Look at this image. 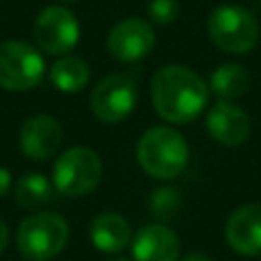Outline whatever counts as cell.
I'll return each mask as SVG.
<instances>
[{
  "instance_id": "277c9868",
  "label": "cell",
  "mask_w": 261,
  "mask_h": 261,
  "mask_svg": "<svg viewBox=\"0 0 261 261\" xmlns=\"http://www.w3.org/2000/svg\"><path fill=\"white\" fill-rule=\"evenodd\" d=\"M206 31L214 47L232 55L249 53L257 45L261 33L255 14L241 4L216 6L208 16Z\"/></svg>"
},
{
  "instance_id": "ac0fdd59",
  "label": "cell",
  "mask_w": 261,
  "mask_h": 261,
  "mask_svg": "<svg viewBox=\"0 0 261 261\" xmlns=\"http://www.w3.org/2000/svg\"><path fill=\"white\" fill-rule=\"evenodd\" d=\"M149 212L151 216L157 220V222H169V220H175L179 210H181V204H184V198H181V192L173 186H159L151 192L149 196Z\"/></svg>"
},
{
  "instance_id": "7402d4cb",
  "label": "cell",
  "mask_w": 261,
  "mask_h": 261,
  "mask_svg": "<svg viewBox=\"0 0 261 261\" xmlns=\"http://www.w3.org/2000/svg\"><path fill=\"white\" fill-rule=\"evenodd\" d=\"M6 245H8V226H6V222L0 218V253L6 249Z\"/></svg>"
},
{
  "instance_id": "e0dca14e",
  "label": "cell",
  "mask_w": 261,
  "mask_h": 261,
  "mask_svg": "<svg viewBox=\"0 0 261 261\" xmlns=\"http://www.w3.org/2000/svg\"><path fill=\"white\" fill-rule=\"evenodd\" d=\"M16 202L27 210H37L53 198V181L43 173H27L16 181Z\"/></svg>"
},
{
  "instance_id": "ffe728a7",
  "label": "cell",
  "mask_w": 261,
  "mask_h": 261,
  "mask_svg": "<svg viewBox=\"0 0 261 261\" xmlns=\"http://www.w3.org/2000/svg\"><path fill=\"white\" fill-rule=\"evenodd\" d=\"M10 181H12V175H10V171L6 169V167H0V198L8 192V188H10Z\"/></svg>"
},
{
  "instance_id": "d6986e66",
  "label": "cell",
  "mask_w": 261,
  "mask_h": 261,
  "mask_svg": "<svg viewBox=\"0 0 261 261\" xmlns=\"http://www.w3.org/2000/svg\"><path fill=\"white\" fill-rule=\"evenodd\" d=\"M147 14L151 22L165 27L179 16V4L177 0H151L147 4Z\"/></svg>"
},
{
  "instance_id": "603a6c76",
  "label": "cell",
  "mask_w": 261,
  "mask_h": 261,
  "mask_svg": "<svg viewBox=\"0 0 261 261\" xmlns=\"http://www.w3.org/2000/svg\"><path fill=\"white\" fill-rule=\"evenodd\" d=\"M106 261H133V259H126V257H108Z\"/></svg>"
},
{
  "instance_id": "cb8c5ba5",
  "label": "cell",
  "mask_w": 261,
  "mask_h": 261,
  "mask_svg": "<svg viewBox=\"0 0 261 261\" xmlns=\"http://www.w3.org/2000/svg\"><path fill=\"white\" fill-rule=\"evenodd\" d=\"M61 2H77V0H61Z\"/></svg>"
},
{
  "instance_id": "9c48e42d",
  "label": "cell",
  "mask_w": 261,
  "mask_h": 261,
  "mask_svg": "<svg viewBox=\"0 0 261 261\" xmlns=\"http://www.w3.org/2000/svg\"><path fill=\"white\" fill-rule=\"evenodd\" d=\"M155 45V31L145 18H124L116 22L106 37V49L112 59L120 63L141 61L151 53Z\"/></svg>"
},
{
  "instance_id": "2e32d148",
  "label": "cell",
  "mask_w": 261,
  "mask_h": 261,
  "mask_svg": "<svg viewBox=\"0 0 261 261\" xmlns=\"http://www.w3.org/2000/svg\"><path fill=\"white\" fill-rule=\"evenodd\" d=\"M51 84L63 94H75L84 90L90 82V67L77 55H63L59 57L49 69Z\"/></svg>"
},
{
  "instance_id": "44dd1931",
  "label": "cell",
  "mask_w": 261,
  "mask_h": 261,
  "mask_svg": "<svg viewBox=\"0 0 261 261\" xmlns=\"http://www.w3.org/2000/svg\"><path fill=\"white\" fill-rule=\"evenodd\" d=\"M181 261H214L210 255H206V253H202V251H192V253H188L186 257H181Z\"/></svg>"
},
{
  "instance_id": "5b68a950",
  "label": "cell",
  "mask_w": 261,
  "mask_h": 261,
  "mask_svg": "<svg viewBox=\"0 0 261 261\" xmlns=\"http://www.w3.org/2000/svg\"><path fill=\"white\" fill-rule=\"evenodd\" d=\"M102 179V159L90 147H69L53 163L51 181L63 196H86L98 188Z\"/></svg>"
},
{
  "instance_id": "52a82bcc",
  "label": "cell",
  "mask_w": 261,
  "mask_h": 261,
  "mask_svg": "<svg viewBox=\"0 0 261 261\" xmlns=\"http://www.w3.org/2000/svg\"><path fill=\"white\" fill-rule=\"evenodd\" d=\"M139 100L137 82L126 73H108L92 90L90 110L106 124L122 122L130 116Z\"/></svg>"
},
{
  "instance_id": "3957f363",
  "label": "cell",
  "mask_w": 261,
  "mask_h": 261,
  "mask_svg": "<svg viewBox=\"0 0 261 261\" xmlns=\"http://www.w3.org/2000/svg\"><path fill=\"white\" fill-rule=\"evenodd\" d=\"M69 241V222L57 212H33L16 228V247L24 261H49Z\"/></svg>"
},
{
  "instance_id": "ba28073f",
  "label": "cell",
  "mask_w": 261,
  "mask_h": 261,
  "mask_svg": "<svg viewBox=\"0 0 261 261\" xmlns=\"http://www.w3.org/2000/svg\"><path fill=\"white\" fill-rule=\"evenodd\" d=\"M33 37L37 47L45 53L59 57L69 55V51L75 49L80 41V20L69 8L61 4L45 6L35 18Z\"/></svg>"
},
{
  "instance_id": "6da1fadb",
  "label": "cell",
  "mask_w": 261,
  "mask_h": 261,
  "mask_svg": "<svg viewBox=\"0 0 261 261\" xmlns=\"http://www.w3.org/2000/svg\"><path fill=\"white\" fill-rule=\"evenodd\" d=\"M210 100L208 82L194 69L169 63L151 80V102L159 118L171 124H186L198 118Z\"/></svg>"
},
{
  "instance_id": "4fadbf2b",
  "label": "cell",
  "mask_w": 261,
  "mask_h": 261,
  "mask_svg": "<svg viewBox=\"0 0 261 261\" xmlns=\"http://www.w3.org/2000/svg\"><path fill=\"white\" fill-rule=\"evenodd\" d=\"M181 253L179 237L165 224L153 222L133 234L130 255L133 261H177Z\"/></svg>"
},
{
  "instance_id": "8992f818",
  "label": "cell",
  "mask_w": 261,
  "mask_h": 261,
  "mask_svg": "<svg viewBox=\"0 0 261 261\" xmlns=\"http://www.w3.org/2000/svg\"><path fill=\"white\" fill-rule=\"evenodd\" d=\"M45 75V59L31 43L10 39L0 43V88L8 92H24Z\"/></svg>"
},
{
  "instance_id": "8fae6325",
  "label": "cell",
  "mask_w": 261,
  "mask_h": 261,
  "mask_svg": "<svg viewBox=\"0 0 261 261\" xmlns=\"http://www.w3.org/2000/svg\"><path fill=\"white\" fill-rule=\"evenodd\" d=\"M228 247L243 257L261 255V204H243L230 212L224 224Z\"/></svg>"
},
{
  "instance_id": "7a4b0ae2",
  "label": "cell",
  "mask_w": 261,
  "mask_h": 261,
  "mask_svg": "<svg viewBox=\"0 0 261 261\" xmlns=\"http://www.w3.org/2000/svg\"><path fill=\"white\" fill-rule=\"evenodd\" d=\"M137 163L153 179H175L190 161L186 137L165 124L147 128L137 141Z\"/></svg>"
},
{
  "instance_id": "9a60e30c",
  "label": "cell",
  "mask_w": 261,
  "mask_h": 261,
  "mask_svg": "<svg viewBox=\"0 0 261 261\" xmlns=\"http://www.w3.org/2000/svg\"><path fill=\"white\" fill-rule=\"evenodd\" d=\"M208 88L218 100L232 102L251 88V73L241 63H222L210 73Z\"/></svg>"
},
{
  "instance_id": "30bf717a",
  "label": "cell",
  "mask_w": 261,
  "mask_h": 261,
  "mask_svg": "<svg viewBox=\"0 0 261 261\" xmlns=\"http://www.w3.org/2000/svg\"><path fill=\"white\" fill-rule=\"evenodd\" d=\"M251 118L245 108L228 100H216L206 112V130L222 147H239L251 135Z\"/></svg>"
},
{
  "instance_id": "7c38bea8",
  "label": "cell",
  "mask_w": 261,
  "mask_h": 261,
  "mask_svg": "<svg viewBox=\"0 0 261 261\" xmlns=\"http://www.w3.org/2000/svg\"><path fill=\"white\" fill-rule=\"evenodd\" d=\"M63 141L61 124L49 114H33L29 116L18 130V147L20 151L33 159L43 161L57 153Z\"/></svg>"
},
{
  "instance_id": "5bb4252c",
  "label": "cell",
  "mask_w": 261,
  "mask_h": 261,
  "mask_svg": "<svg viewBox=\"0 0 261 261\" xmlns=\"http://www.w3.org/2000/svg\"><path fill=\"white\" fill-rule=\"evenodd\" d=\"M90 241L102 253H120L133 241L130 224L118 212H100L90 222Z\"/></svg>"
},
{
  "instance_id": "d4e9b609",
  "label": "cell",
  "mask_w": 261,
  "mask_h": 261,
  "mask_svg": "<svg viewBox=\"0 0 261 261\" xmlns=\"http://www.w3.org/2000/svg\"><path fill=\"white\" fill-rule=\"evenodd\" d=\"M259 257H261V255H259Z\"/></svg>"
}]
</instances>
